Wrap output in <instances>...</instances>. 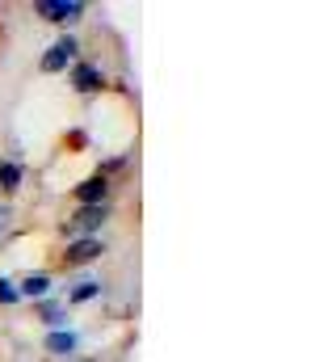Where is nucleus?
<instances>
[{"mask_svg": "<svg viewBox=\"0 0 336 362\" xmlns=\"http://www.w3.org/2000/svg\"><path fill=\"white\" fill-rule=\"evenodd\" d=\"M34 13H38L42 21H51V25L72 30V25H80L84 21L88 4H84V0H34Z\"/></svg>", "mask_w": 336, "mask_h": 362, "instance_id": "3", "label": "nucleus"}, {"mask_svg": "<svg viewBox=\"0 0 336 362\" xmlns=\"http://www.w3.org/2000/svg\"><path fill=\"white\" fill-rule=\"evenodd\" d=\"M80 51H84L80 38H76L72 30H64V34H59V38L47 47V55L38 59V72H47V76H59V72H68V68L80 59Z\"/></svg>", "mask_w": 336, "mask_h": 362, "instance_id": "2", "label": "nucleus"}, {"mask_svg": "<svg viewBox=\"0 0 336 362\" xmlns=\"http://www.w3.org/2000/svg\"><path fill=\"white\" fill-rule=\"evenodd\" d=\"M114 219V202H101V206H72L68 219L59 223L64 240H88V236H101V228Z\"/></svg>", "mask_w": 336, "mask_h": 362, "instance_id": "1", "label": "nucleus"}, {"mask_svg": "<svg viewBox=\"0 0 336 362\" xmlns=\"http://www.w3.org/2000/svg\"><path fill=\"white\" fill-rule=\"evenodd\" d=\"M80 346H84L80 329H51V333L42 337V350H47L51 358H64V362L76 358V354H80Z\"/></svg>", "mask_w": 336, "mask_h": 362, "instance_id": "7", "label": "nucleus"}, {"mask_svg": "<svg viewBox=\"0 0 336 362\" xmlns=\"http://www.w3.org/2000/svg\"><path fill=\"white\" fill-rule=\"evenodd\" d=\"M21 295H17V278H4L0 274V308H17Z\"/></svg>", "mask_w": 336, "mask_h": 362, "instance_id": "12", "label": "nucleus"}, {"mask_svg": "<svg viewBox=\"0 0 336 362\" xmlns=\"http://www.w3.org/2000/svg\"><path fill=\"white\" fill-rule=\"evenodd\" d=\"M34 320H42L47 333H51V329H72V320H68V303L55 299V295H47V299L34 303Z\"/></svg>", "mask_w": 336, "mask_h": 362, "instance_id": "8", "label": "nucleus"}, {"mask_svg": "<svg viewBox=\"0 0 336 362\" xmlns=\"http://www.w3.org/2000/svg\"><path fill=\"white\" fill-rule=\"evenodd\" d=\"M105 295V282L101 278H80V282H72L68 286V308H84V303H92V299H101Z\"/></svg>", "mask_w": 336, "mask_h": 362, "instance_id": "11", "label": "nucleus"}, {"mask_svg": "<svg viewBox=\"0 0 336 362\" xmlns=\"http://www.w3.org/2000/svg\"><path fill=\"white\" fill-rule=\"evenodd\" d=\"M68 85H72V93H80V97H97V93L109 89V76H105L92 59H76V64L68 68Z\"/></svg>", "mask_w": 336, "mask_h": 362, "instance_id": "4", "label": "nucleus"}, {"mask_svg": "<svg viewBox=\"0 0 336 362\" xmlns=\"http://www.w3.org/2000/svg\"><path fill=\"white\" fill-rule=\"evenodd\" d=\"M105 253H109V245H105L101 236H88V240H68V245H64V253H59V262H64L68 270H80V266L101 262Z\"/></svg>", "mask_w": 336, "mask_h": 362, "instance_id": "5", "label": "nucleus"}, {"mask_svg": "<svg viewBox=\"0 0 336 362\" xmlns=\"http://www.w3.org/2000/svg\"><path fill=\"white\" fill-rule=\"evenodd\" d=\"M8 232H13V202H4V198H0V240H4Z\"/></svg>", "mask_w": 336, "mask_h": 362, "instance_id": "13", "label": "nucleus"}, {"mask_svg": "<svg viewBox=\"0 0 336 362\" xmlns=\"http://www.w3.org/2000/svg\"><path fill=\"white\" fill-rule=\"evenodd\" d=\"M51 286H55V278H51L47 270H30L25 278H17V295H21V299H30V303L47 299V295H51Z\"/></svg>", "mask_w": 336, "mask_h": 362, "instance_id": "9", "label": "nucleus"}, {"mask_svg": "<svg viewBox=\"0 0 336 362\" xmlns=\"http://www.w3.org/2000/svg\"><path fill=\"white\" fill-rule=\"evenodd\" d=\"M72 198H76V206H101V202H114V181L101 177V173H88L84 181L72 185Z\"/></svg>", "mask_w": 336, "mask_h": 362, "instance_id": "6", "label": "nucleus"}, {"mask_svg": "<svg viewBox=\"0 0 336 362\" xmlns=\"http://www.w3.org/2000/svg\"><path fill=\"white\" fill-rule=\"evenodd\" d=\"M21 185H25V165L13 160V156H0V194H4V202H8Z\"/></svg>", "mask_w": 336, "mask_h": 362, "instance_id": "10", "label": "nucleus"}]
</instances>
